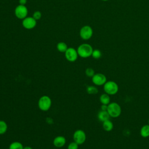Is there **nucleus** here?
<instances>
[{"mask_svg":"<svg viewBox=\"0 0 149 149\" xmlns=\"http://www.w3.org/2000/svg\"><path fill=\"white\" fill-rule=\"evenodd\" d=\"M52 105V100L51 98L46 95H42L38 101V107L42 111H48Z\"/></svg>","mask_w":149,"mask_h":149,"instance_id":"nucleus-4","label":"nucleus"},{"mask_svg":"<svg viewBox=\"0 0 149 149\" xmlns=\"http://www.w3.org/2000/svg\"><path fill=\"white\" fill-rule=\"evenodd\" d=\"M65 58L69 62H74L78 58V54L76 49L73 48H68L67 50L65 52Z\"/></svg>","mask_w":149,"mask_h":149,"instance_id":"nucleus-9","label":"nucleus"},{"mask_svg":"<svg viewBox=\"0 0 149 149\" xmlns=\"http://www.w3.org/2000/svg\"><path fill=\"white\" fill-rule=\"evenodd\" d=\"M37 20L33 17H27L23 19V26L26 29H32L36 26Z\"/></svg>","mask_w":149,"mask_h":149,"instance_id":"nucleus-10","label":"nucleus"},{"mask_svg":"<svg viewBox=\"0 0 149 149\" xmlns=\"http://www.w3.org/2000/svg\"><path fill=\"white\" fill-rule=\"evenodd\" d=\"M140 136L143 138H147L149 137V125H143L140 130Z\"/></svg>","mask_w":149,"mask_h":149,"instance_id":"nucleus-14","label":"nucleus"},{"mask_svg":"<svg viewBox=\"0 0 149 149\" xmlns=\"http://www.w3.org/2000/svg\"><path fill=\"white\" fill-rule=\"evenodd\" d=\"M93 34L92 28L89 26H84L82 27L80 30V37L85 40L90 39Z\"/></svg>","mask_w":149,"mask_h":149,"instance_id":"nucleus-8","label":"nucleus"},{"mask_svg":"<svg viewBox=\"0 0 149 149\" xmlns=\"http://www.w3.org/2000/svg\"><path fill=\"white\" fill-rule=\"evenodd\" d=\"M111 98L110 95L107 94V93L102 94L100 97V101L101 103V104H105V105H108L110 102Z\"/></svg>","mask_w":149,"mask_h":149,"instance_id":"nucleus-15","label":"nucleus"},{"mask_svg":"<svg viewBox=\"0 0 149 149\" xmlns=\"http://www.w3.org/2000/svg\"><path fill=\"white\" fill-rule=\"evenodd\" d=\"M23 146L19 141H13L9 146V149H23Z\"/></svg>","mask_w":149,"mask_h":149,"instance_id":"nucleus-18","label":"nucleus"},{"mask_svg":"<svg viewBox=\"0 0 149 149\" xmlns=\"http://www.w3.org/2000/svg\"><path fill=\"white\" fill-rule=\"evenodd\" d=\"M33 17L36 20H39L41 19V13L40 11H36L35 12H34L33 13Z\"/></svg>","mask_w":149,"mask_h":149,"instance_id":"nucleus-23","label":"nucleus"},{"mask_svg":"<svg viewBox=\"0 0 149 149\" xmlns=\"http://www.w3.org/2000/svg\"><path fill=\"white\" fill-rule=\"evenodd\" d=\"M27 13L28 10L25 5H19L15 9V16L20 19H23L26 17Z\"/></svg>","mask_w":149,"mask_h":149,"instance_id":"nucleus-7","label":"nucleus"},{"mask_svg":"<svg viewBox=\"0 0 149 149\" xmlns=\"http://www.w3.org/2000/svg\"><path fill=\"white\" fill-rule=\"evenodd\" d=\"M79 144H77L76 142L73 141L70 143L67 147V149H78Z\"/></svg>","mask_w":149,"mask_h":149,"instance_id":"nucleus-22","label":"nucleus"},{"mask_svg":"<svg viewBox=\"0 0 149 149\" xmlns=\"http://www.w3.org/2000/svg\"><path fill=\"white\" fill-rule=\"evenodd\" d=\"M85 74L87 77H92L94 75L95 72H94V70L93 68H87L85 70Z\"/></svg>","mask_w":149,"mask_h":149,"instance_id":"nucleus-21","label":"nucleus"},{"mask_svg":"<svg viewBox=\"0 0 149 149\" xmlns=\"http://www.w3.org/2000/svg\"><path fill=\"white\" fill-rule=\"evenodd\" d=\"M97 118L100 121L103 122L109 119L110 116H109V113H108L107 111L101 110L100 111L98 112V113L97 114Z\"/></svg>","mask_w":149,"mask_h":149,"instance_id":"nucleus-12","label":"nucleus"},{"mask_svg":"<svg viewBox=\"0 0 149 149\" xmlns=\"http://www.w3.org/2000/svg\"><path fill=\"white\" fill-rule=\"evenodd\" d=\"M148 124L149 125V119H148Z\"/></svg>","mask_w":149,"mask_h":149,"instance_id":"nucleus-27","label":"nucleus"},{"mask_svg":"<svg viewBox=\"0 0 149 149\" xmlns=\"http://www.w3.org/2000/svg\"><path fill=\"white\" fill-rule=\"evenodd\" d=\"M8 130V125L4 120H0V135L5 134Z\"/></svg>","mask_w":149,"mask_h":149,"instance_id":"nucleus-17","label":"nucleus"},{"mask_svg":"<svg viewBox=\"0 0 149 149\" xmlns=\"http://www.w3.org/2000/svg\"><path fill=\"white\" fill-rule=\"evenodd\" d=\"M23 149H33V148L30 146H26V147H23Z\"/></svg>","mask_w":149,"mask_h":149,"instance_id":"nucleus-26","label":"nucleus"},{"mask_svg":"<svg viewBox=\"0 0 149 149\" xmlns=\"http://www.w3.org/2000/svg\"><path fill=\"white\" fill-rule=\"evenodd\" d=\"M19 5H24L27 2V0H19Z\"/></svg>","mask_w":149,"mask_h":149,"instance_id":"nucleus-25","label":"nucleus"},{"mask_svg":"<svg viewBox=\"0 0 149 149\" xmlns=\"http://www.w3.org/2000/svg\"><path fill=\"white\" fill-rule=\"evenodd\" d=\"M102 1H108V0H102Z\"/></svg>","mask_w":149,"mask_h":149,"instance_id":"nucleus-28","label":"nucleus"},{"mask_svg":"<svg viewBox=\"0 0 149 149\" xmlns=\"http://www.w3.org/2000/svg\"><path fill=\"white\" fill-rule=\"evenodd\" d=\"M93 49L88 44H82L80 45L77 49V54L79 56L83 58H87L91 56Z\"/></svg>","mask_w":149,"mask_h":149,"instance_id":"nucleus-1","label":"nucleus"},{"mask_svg":"<svg viewBox=\"0 0 149 149\" xmlns=\"http://www.w3.org/2000/svg\"><path fill=\"white\" fill-rule=\"evenodd\" d=\"M56 48L60 52H64L65 53V51L68 49V45L64 42H59V43L57 44Z\"/></svg>","mask_w":149,"mask_h":149,"instance_id":"nucleus-16","label":"nucleus"},{"mask_svg":"<svg viewBox=\"0 0 149 149\" xmlns=\"http://www.w3.org/2000/svg\"><path fill=\"white\" fill-rule=\"evenodd\" d=\"M66 144V139L63 136H58L54 139L53 144L56 148H61Z\"/></svg>","mask_w":149,"mask_h":149,"instance_id":"nucleus-11","label":"nucleus"},{"mask_svg":"<svg viewBox=\"0 0 149 149\" xmlns=\"http://www.w3.org/2000/svg\"><path fill=\"white\" fill-rule=\"evenodd\" d=\"M107 108H108V105H105V104H102L101 105V110L102 111H107Z\"/></svg>","mask_w":149,"mask_h":149,"instance_id":"nucleus-24","label":"nucleus"},{"mask_svg":"<svg viewBox=\"0 0 149 149\" xmlns=\"http://www.w3.org/2000/svg\"><path fill=\"white\" fill-rule=\"evenodd\" d=\"M103 88L105 93L109 95H113L118 92L119 86L115 81L109 80L103 85Z\"/></svg>","mask_w":149,"mask_h":149,"instance_id":"nucleus-2","label":"nucleus"},{"mask_svg":"<svg viewBox=\"0 0 149 149\" xmlns=\"http://www.w3.org/2000/svg\"><path fill=\"white\" fill-rule=\"evenodd\" d=\"M107 112L110 117L118 118L122 113V109L119 104L115 102H112L108 105Z\"/></svg>","mask_w":149,"mask_h":149,"instance_id":"nucleus-3","label":"nucleus"},{"mask_svg":"<svg viewBox=\"0 0 149 149\" xmlns=\"http://www.w3.org/2000/svg\"><path fill=\"white\" fill-rule=\"evenodd\" d=\"M86 91L88 94L93 95L97 94L98 92V90L97 87L94 86H88L86 88Z\"/></svg>","mask_w":149,"mask_h":149,"instance_id":"nucleus-19","label":"nucleus"},{"mask_svg":"<svg viewBox=\"0 0 149 149\" xmlns=\"http://www.w3.org/2000/svg\"><path fill=\"white\" fill-rule=\"evenodd\" d=\"M101 55H102V53H101V51L99 49H94L93 51V52L91 54L92 57L95 59H100L101 57Z\"/></svg>","mask_w":149,"mask_h":149,"instance_id":"nucleus-20","label":"nucleus"},{"mask_svg":"<svg viewBox=\"0 0 149 149\" xmlns=\"http://www.w3.org/2000/svg\"><path fill=\"white\" fill-rule=\"evenodd\" d=\"M73 138L74 142H76L79 145L83 144L86 140V134L84 131L81 129L76 130L73 134Z\"/></svg>","mask_w":149,"mask_h":149,"instance_id":"nucleus-5","label":"nucleus"},{"mask_svg":"<svg viewBox=\"0 0 149 149\" xmlns=\"http://www.w3.org/2000/svg\"><path fill=\"white\" fill-rule=\"evenodd\" d=\"M102 128L106 132H110L113 128V124L110 119L107 120L102 122Z\"/></svg>","mask_w":149,"mask_h":149,"instance_id":"nucleus-13","label":"nucleus"},{"mask_svg":"<svg viewBox=\"0 0 149 149\" xmlns=\"http://www.w3.org/2000/svg\"><path fill=\"white\" fill-rule=\"evenodd\" d=\"M91 80L93 83L97 86H103L107 81L105 75L101 73H95L94 75L91 77Z\"/></svg>","mask_w":149,"mask_h":149,"instance_id":"nucleus-6","label":"nucleus"}]
</instances>
